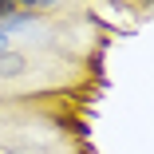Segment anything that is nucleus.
Here are the masks:
<instances>
[{
	"label": "nucleus",
	"mask_w": 154,
	"mask_h": 154,
	"mask_svg": "<svg viewBox=\"0 0 154 154\" xmlns=\"http://www.w3.org/2000/svg\"><path fill=\"white\" fill-rule=\"evenodd\" d=\"M20 71H28V59L16 55V51H0V75L12 79V75H20Z\"/></svg>",
	"instance_id": "1"
},
{
	"label": "nucleus",
	"mask_w": 154,
	"mask_h": 154,
	"mask_svg": "<svg viewBox=\"0 0 154 154\" xmlns=\"http://www.w3.org/2000/svg\"><path fill=\"white\" fill-rule=\"evenodd\" d=\"M16 8H20L16 0H0V24H4V20H12V16H16Z\"/></svg>",
	"instance_id": "2"
},
{
	"label": "nucleus",
	"mask_w": 154,
	"mask_h": 154,
	"mask_svg": "<svg viewBox=\"0 0 154 154\" xmlns=\"http://www.w3.org/2000/svg\"><path fill=\"white\" fill-rule=\"evenodd\" d=\"M20 8H44V4H55V0H16Z\"/></svg>",
	"instance_id": "3"
}]
</instances>
